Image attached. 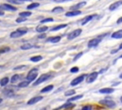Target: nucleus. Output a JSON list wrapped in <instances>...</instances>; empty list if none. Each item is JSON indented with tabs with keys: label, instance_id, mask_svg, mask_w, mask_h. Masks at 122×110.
<instances>
[{
	"label": "nucleus",
	"instance_id": "38",
	"mask_svg": "<svg viewBox=\"0 0 122 110\" xmlns=\"http://www.w3.org/2000/svg\"><path fill=\"white\" fill-rule=\"evenodd\" d=\"M82 55H83V53H82V52H80V53H78V54H77V55H75V56L73 57V61H75V60H77V59H78V58H79V57H80V56H81Z\"/></svg>",
	"mask_w": 122,
	"mask_h": 110
},
{
	"label": "nucleus",
	"instance_id": "5",
	"mask_svg": "<svg viewBox=\"0 0 122 110\" xmlns=\"http://www.w3.org/2000/svg\"><path fill=\"white\" fill-rule=\"evenodd\" d=\"M85 77H86V75H81V76H79V77L73 78V79L71 80V86H76V85H78L79 83H81V82L85 79Z\"/></svg>",
	"mask_w": 122,
	"mask_h": 110
},
{
	"label": "nucleus",
	"instance_id": "17",
	"mask_svg": "<svg viewBox=\"0 0 122 110\" xmlns=\"http://www.w3.org/2000/svg\"><path fill=\"white\" fill-rule=\"evenodd\" d=\"M94 16H95L94 14H92V15H88V16H86V17H85V18H84V19L82 20V22H81V25H82V26L86 25V24H87V23H88L89 21H91V20H92V18H93Z\"/></svg>",
	"mask_w": 122,
	"mask_h": 110
},
{
	"label": "nucleus",
	"instance_id": "31",
	"mask_svg": "<svg viewBox=\"0 0 122 110\" xmlns=\"http://www.w3.org/2000/svg\"><path fill=\"white\" fill-rule=\"evenodd\" d=\"M74 94H75V91H74L73 89L68 90V91L65 92V96H66V97H71V96H72V95H74Z\"/></svg>",
	"mask_w": 122,
	"mask_h": 110
},
{
	"label": "nucleus",
	"instance_id": "20",
	"mask_svg": "<svg viewBox=\"0 0 122 110\" xmlns=\"http://www.w3.org/2000/svg\"><path fill=\"white\" fill-rule=\"evenodd\" d=\"M29 84H30V81H29L28 79H26V80H23V81L19 82L17 86H18L19 88H25V87H27Z\"/></svg>",
	"mask_w": 122,
	"mask_h": 110
},
{
	"label": "nucleus",
	"instance_id": "23",
	"mask_svg": "<svg viewBox=\"0 0 122 110\" xmlns=\"http://www.w3.org/2000/svg\"><path fill=\"white\" fill-rule=\"evenodd\" d=\"M52 89H53V85H52V84H50V85L46 86L45 88H43V89L41 90V93H47V92L51 91Z\"/></svg>",
	"mask_w": 122,
	"mask_h": 110
},
{
	"label": "nucleus",
	"instance_id": "24",
	"mask_svg": "<svg viewBox=\"0 0 122 110\" xmlns=\"http://www.w3.org/2000/svg\"><path fill=\"white\" fill-rule=\"evenodd\" d=\"M63 11H64V9L62 7H55V8H53L51 10V12H53V13H59V12H62Z\"/></svg>",
	"mask_w": 122,
	"mask_h": 110
},
{
	"label": "nucleus",
	"instance_id": "3",
	"mask_svg": "<svg viewBox=\"0 0 122 110\" xmlns=\"http://www.w3.org/2000/svg\"><path fill=\"white\" fill-rule=\"evenodd\" d=\"M50 77H51V74H48V73H47V74H42V75L38 77V79H36V80L33 82V86H37V85L43 83L44 81L48 80Z\"/></svg>",
	"mask_w": 122,
	"mask_h": 110
},
{
	"label": "nucleus",
	"instance_id": "28",
	"mask_svg": "<svg viewBox=\"0 0 122 110\" xmlns=\"http://www.w3.org/2000/svg\"><path fill=\"white\" fill-rule=\"evenodd\" d=\"M39 3H30V5H28L27 6V9L28 10H32V9H35V8H37V7H39Z\"/></svg>",
	"mask_w": 122,
	"mask_h": 110
},
{
	"label": "nucleus",
	"instance_id": "47",
	"mask_svg": "<svg viewBox=\"0 0 122 110\" xmlns=\"http://www.w3.org/2000/svg\"><path fill=\"white\" fill-rule=\"evenodd\" d=\"M21 1H23V2H24V1H30V0H21Z\"/></svg>",
	"mask_w": 122,
	"mask_h": 110
},
{
	"label": "nucleus",
	"instance_id": "19",
	"mask_svg": "<svg viewBox=\"0 0 122 110\" xmlns=\"http://www.w3.org/2000/svg\"><path fill=\"white\" fill-rule=\"evenodd\" d=\"M67 26H68L67 24H60V25H57V26H55V27L51 28V32H55V31H58V30L64 29V28H66Z\"/></svg>",
	"mask_w": 122,
	"mask_h": 110
},
{
	"label": "nucleus",
	"instance_id": "25",
	"mask_svg": "<svg viewBox=\"0 0 122 110\" xmlns=\"http://www.w3.org/2000/svg\"><path fill=\"white\" fill-rule=\"evenodd\" d=\"M32 47H33V45H31L30 43H25V44H23L20 47V49H22V50H29V49H31Z\"/></svg>",
	"mask_w": 122,
	"mask_h": 110
},
{
	"label": "nucleus",
	"instance_id": "26",
	"mask_svg": "<svg viewBox=\"0 0 122 110\" xmlns=\"http://www.w3.org/2000/svg\"><path fill=\"white\" fill-rule=\"evenodd\" d=\"M83 98V95H77V96H73V97H71V98H70L69 99H68V101H74V100H77V99H82Z\"/></svg>",
	"mask_w": 122,
	"mask_h": 110
},
{
	"label": "nucleus",
	"instance_id": "18",
	"mask_svg": "<svg viewBox=\"0 0 122 110\" xmlns=\"http://www.w3.org/2000/svg\"><path fill=\"white\" fill-rule=\"evenodd\" d=\"M36 32L37 33H45V32H47L48 30H49V28L47 27V26H38V27H36Z\"/></svg>",
	"mask_w": 122,
	"mask_h": 110
},
{
	"label": "nucleus",
	"instance_id": "4",
	"mask_svg": "<svg viewBox=\"0 0 122 110\" xmlns=\"http://www.w3.org/2000/svg\"><path fill=\"white\" fill-rule=\"evenodd\" d=\"M81 33H82V30H81V29H76V30H74V31H72L71 33H70L68 34V36H67V38H68L69 40H71V39H74L75 37H77V36H79V35L81 34Z\"/></svg>",
	"mask_w": 122,
	"mask_h": 110
},
{
	"label": "nucleus",
	"instance_id": "7",
	"mask_svg": "<svg viewBox=\"0 0 122 110\" xmlns=\"http://www.w3.org/2000/svg\"><path fill=\"white\" fill-rule=\"evenodd\" d=\"M101 39L100 37H97V38H93V39H91L89 42H88V47L89 48H92V47H96L99 43H100Z\"/></svg>",
	"mask_w": 122,
	"mask_h": 110
},
{
	"label": "nucleus",
	"instance_id": "49",
	"mask_svg": "<svg viewBox=\"0 0 122 110\" xmlns=\"http://www.w3.org/2000/svg\"><path fill=\"white\" fill-rule=\"evenodd\" d=\"M120 101L122 102V96H121V98H120Z\"/></svg>",
	"mask_w": 122,
	"mask_h": 110
},
{
	"label": "nucleus",
	"instance_id": "9",
	"mask_svg": "<svg viewBox=\"0 0 122 110\" xmlns=\"http://www.w3.org/2000/svg\"><path fill=\"white\" fill-rule=\"evenodd\" d=\"M79 14H81V11H79V10H71L70 11H68V12H66V16H68V17H71V16H76V15H79Z\"/></svg>",
	"mask_w": 122,
	"mask_h": 110
},
{
	"label": "nucleus",
	"instance_id": "14",
	"mask_svg": "<svg viewBox=\"0 0 122 110\" xmlns=\"http://www.w3.org/2000/svg\"><path fill=\"white\" fill-rule=\"evenodd\" d=\"M113 88H102L99 90V93L100 94H105V95H109V94H112L113 92Z\"/></svg>",
	"mask_w": 122,
	"mask_h": 110
},
{
	"label": "nucleus",
	"instance_id": "45",
	"mask_svg": "<svg viewBox=\"0 0 122 110\" xmlns=\"http://www.w3.org/2000/svg\"><path fill=\"white\" fill-rule=\"evenodd\" d=\"M63 1H66V0H54V2H56V3H59V2H63Z\"/></svg>",
	"mask_w": 122,
	"mask_h": 110
},
{
	"label": "nucleus",
	"instance_id": "13",
	"mask_svg": "<svg viewBox=\"0 0 122 110\" xmlns=\"http://www.w3.org/2000/svg\"><path fill=\"white\" fill-rule=\"evenodd\" d=\"M61 39V36L60 35H57V36H51V37H49L47 39V42H51V43H57L58 41H60Z\"/></svg>",
	"mask_w": 122,
	"mask_h": 110
},
{
	"label": "nucleus",
	"instance_id": "40",
	"mask_svg": "<svg viewBox=\"0 0 122 110\" xmlns=\"http://www.w3.org/2000/svg\"><path fill=\"white\" fill-rule=\"evenodd\" d=\"M45 37H46V33H41V34L38 35L39 39H42V38H45Z\"/></svg>",
	"mask_w": 122,
	"mask_h": 110
},
{
	"label": "nucleus",
	"instance_id": "42",
	"mask_svg": "<svg viewBox=\"0 0 122 110\" xmlns=\"http://www.w3.org/2000/svg\"><path fill=\"white\" fill-rule=\"evenodd\" d=\"M116 23H117V24H120V23H122V16H121L120 18H118V19H117Z\"/></svg>",
	"mask_w": 122,
	"mask_h": 110
},
{
	"label": "nucleus",
	"instance_id": "46",
	"mask_svg": "<svg viewBox=\"0 0 122 110\" xmlns=\"http://www.w3.org/2000/svg\"><path fill=\"white\" fill-rule=\"evenodd\" d=\"M119 77H120V78H122V73L120 74V76H119Z\"/></svg>",
	"mask_w": 122,
	"mask_h": 110
},
{
	"label": "nucleus",
	"instance_id": "35",
	"mask_svg": "<svg viewBox=\"0 0 122 110\" xmlns=\"http://www.w3.org/2000/svg\"><path fill=\"white\" fill-rule=\"evenodd\" d=\"M78 71H79V68H78V67H72V68H71V70H70L71 73H77Z\"/></svg>",
	"mask_w": 122,
	"mask_h": 110
},
{
	"label": "nucleus",
	"instance_id": "27",
	"mask_svg": "<svg viewBox=\"0 0 122 110\" xmlns=\"http://www.w3.org/2000/svg\"><path fill=\"white\" fill-rule=\"evenodd\" d=\"M74 107V104H72V103H71V101H67L64 105H62V106H60L59 108H73Z\"/></svg>",
	"mask_w": 122,
	"mask_h": 110
},
{
	"label": "nucleus",
	"instance_id": "44",
	"mask_svg": "<svg viewBox=\"0 0 122 110\" xmlns=\"http://www.w3.org/2000/svg\"><path fill=\"white\" fill-rule=\"evenodd\" d=\"M4 15V11H2V8L0 7V16H3Z\"/></svg>",
	"mask_w": 122,
	"mask_h": 110
},
{
	"label": "nucleus",
	"instance_id": "2",
	"mask_svg": "<svg viewBox=\"0 0 122 110\" xmlns=\"http://www.w3.org/2000/svg\"><path fill=\"white\" fill-rule=\"evenodd\" d=\"M99 104L105 106V107H108V108H114L116 106V103L112 100V99H101L99 100Z\"/></svg>",
	"mask_w": 122,
	"mask_h": 110
},
{
	"label": "nucleus",
	"instance_id": "21",
	"mask_svg": "<svg viewBox=\"0 0 122 110\" xmlns=\"http://www.w3.org/2000/svg\"><path fill=\"white\" fill-rule=\"evenodd\" d=\"M42 59H43V56L42 55H34V56H32V57L30 58V60L32 61V62H38V61H40Z\"/></svg>",
	"mask_w": 122,
	"mask_h": 110
},
{
	"label": "nucleus",
	"instance_id": "15",
	"mask_svg": "<svg viewBox=\"0 0 122 110\" xmlns=\"http://www.w3.org/2000/svg\"><path fill=\"white\" fill-rule=\"evenodd\" d=\"M112 38H115V39H120L122 38V30H118L114 33H112Z\"/></svg>",
	"mask_w": 122,
	"mask_h": 110
},
{
	"label": "nucleus",
	"instance_id": "10",
	"mask_svg": "<svg viewBox=\"0 0 122 110\" xmlns=\"http://www.w3.org/2000/svg\"><path fill=\"white\" fill-rule=\"evenodd\" d=\"M42 99H43V97H42V96H36V97H33V98H31L30 99H29L27 103H28L29 105H31V104H34V103H36V102L40 101Z\"/></svg>",
	"mask_w": 122,
	"mask_h": 110
},
{
	"label": "nucleus",
	"instance_id": "48",
	"mask_svg": "<svg viewBox=\"0 0 122 110\" xmlns=\"http://www.w3.org/2000/svg\"><path fill=\"white\" fill-rule=\"evenodd\" d=\"M2 100H3V99H1V98H0V103H1V102H2Z\"/></svg>",
	"mask_w": 122,
	"mask_h": 110
},
{
	"label": "nucleus",
	"instance_id": "39",
	"mask_svg": "<svg viewBox=\"0 0 122 110\" xmlns=\"http://www.w3.org/2000/svg\"><path fill=\"white\" fill-rule=\"evenodd\" d=\"M92 106L91 105H85L82 107V110H92Z\"/></svg>",
	"mask_w": 122,
	"mask_h": 110
},
{
	"label": "nucleus",
	"instance_id": "43",
	"mask_svg": "<svg viewBox=\"0 0 122 110\" xmlns=\"http://www.w3.org/2000/svg\"><path fill=\"white\" fill-rule=\"evenodd\" d=\"M106 70H107V68H105V69H102V70H100V71L98 72V74H102V73H104Z\"/></svg>",
	"mask_w": 122,
	"mask_h": 110
},
{
	"label": "nucleus",
	"instance_id": "6",
	"mask_svg": "<svg viewBox=\"0 0 122 110\" xmlns=\"http://www.w3.org/2000/svg\"><path fill=\"white\" fill-rule=\"evenodd\" d=\"M97 77H98V72H92V73H91V74L87 77V79H86L87 83H92V82H93V81L97 78Z\"/></svg>",
	"mask_w": 122,
	"mask_h": 110
},
{
	"label": "nucleus",
	"instance_id": "16",
	"mask_svg": "<svg viewBox=\"0 0 122 110\" xmlns=\"http://www.w3.org/2000/svg\"><path fill=\"white\" fill-rule=\"evenodd\" d=\"M85 5H86V2H85V1H84V2H80V3H77V4L73 5V6H71V10H79L80 8L84 7Z\"/></svg>",
	"mask_w": 122,
	"mask_h": 110
},
{
	"label": "nucleus",
	"instance_id": "12",
	"mask_svg": "<svg viewBox=\"0 0 122 110\" xmlns=\"http://www.w3.org/2000/svg\"><path fill=\"white\" fill-rule=\"evenodd\" d=\"M0 7L2 8V10H5V11H16V8L10 5V4H3Z\"/></svg>",
	"mask_w": 122,
	"mask_h": 110
},
{
	"label": "nucleus",
	"instance_id": "33",
	"mask_svg": "<svg viewBox=\"0 0 122 110\" xmlns=\"http://www.w3.org/2000/svg\"><path fill=\"white\" fill-rule=\"evenodd\" d=\"M53 21V18H51V17H48V18H44V19H42L41 20V23L43 24V23H48V22H52Z\"/></svg>",
	"mask_w": 122,
	"mask_h": 110
},
{
	"label": "nucleus",
	"instance_id": "36",
	"mask_svg": "<svg viewBox=\"0 0 122 110\" xmlns=\"http://www.w3.org/2000/svg\"><path fill=\"white\" fill-rule=\"evenodd\" d=\"M119 50H122V43L119 45V47H118L117 49H115V50H112V51L111 52V54H115V53H116V52H118Z\"/></svg>",
	"mask_w": 122,
	"mask_h": 110
},
{
	"label": "nucleus",
	"instance_id": "50",
	"mask_svg": "<svg viewBox=\"0 0 122 110\" xmlns=\"http://www.w3.org/2000/svg\"><path fill=\"white\" fill-rule=\"evenodd\" d=\"M119 58H122V55H120V56H119Z\"/></svg>",
	"mask_w": 122,
	"mask_h": 110
},
{
	"label": "nucleus",
	"instance_id": "29",
	"mask_svg": "<svg viewBox=\"0 0 122 110\" xmlns=\"http://www.w3.org/2000/svg\"><path fill=\"white\" fill-rule=\"evenodd\" d=\"M19 78H20V76L19 75H13L12 77H11V78H10V82L11 83H15V82H17L18 80H19Z\"/></svg>",
	"mask_w": 122,
	"mask_h": 110
},
{
	"label": "nucleus",
	"instance_id": "37",
	"mask_svg": "<svg viewBox=\"0 0 122 110\" xmlns=\"http://www.w3.org/2000/svg\"><path fill=\"white\" fill-rule=\"evenodd\" d=\"M9 51H10V48H9V47H6V48H2V49H0V54L6 53V52H9Z\"/></svg>",
	"mask_w": 122,
	"mask_h": 110
},
{
	"label": "nucleus",
	"instance_id": "41",
	"mask_svg": "<svg viewBox=\"0 0 122 110\" xmlns=\"http://www.w3.org/2000/svg\"><path fill=\"white\" fill-rule=\"evenodd\" d=\"M23 68H26V66H18V67H15L14 70H19V69H23Z\"/></svg>",
	"mask_w": 122,
	"mask_h": 110
},
{
	"label": "nucleus",
	"instance_id": "11",
	"mask_svg": "<svg viewBox=\"0 0 122 110\" xmlns=\"http://www.w3.org/2000/svg\"><path fill=\"white\" fill-rule=\"evenodd\" d=\"M121 5H122V0H119V1H117V2H114V3L111 4V6L109 7V10H110L111 11H115V10L118 9Z\"/></svg>",
	"mask_w": 122,
	"mask_h": 110
},
{
	"label": "nucleus",
	"instance_id": "22",
	"mask_svg": "<svg viewBox=\"0 0 122 110\" xmlns=\"http://www.w3.org/2000/svg\"><path fill=\"white\" fill-rule=\"evenodd\" d=\"M9 81H10V78L8 77H5L2 79H0V85L1 86H6L9 83Z\"/></svg>",
	"mask_w": 122,
	"mask_h": 110
},
{
	"label": "nucleus",
	"instance_id": "1",
	"mask_svg": "<svg viewBox=\"0 0 122 110\" xmlns=\"http://www.w3.org/2000/svg\"><path fill=\"white\" fill-rule=\"evenodd\" d=\"M37 75H38V69H37V68H32V69L28 73V75H27V79H28L30 82H31V81H33V80L36 79Z\"/></svg>",
	"mask_w": 122,
	"mask_h": 110
},
{
	"label": "nucleus",
	"instance_id": "32",
	"mask_svg": "<svg viewBox=\"0 0 122 110\" xmlns=\"http://www.w3.org/2000/svg\"><path fill=\"white\" fill-rule=\"evenodd\" d=\"M9 3H11V4H15V5H20L23 3V1L21 0H7Z\"/></svg>",
	"mask_w": 122,
	"mask_h": 110
},
{
	"label": "nucleus",
	"instance_id": "34",
	"mask_svg": "<svg viewBox=\"0 0 122 110\" xmlns=\"http://www.w3.org/2000/svg\"><path fill=\"white\" fill-rule=\"evenodd\" d=\"M27 20V17H22V16H20V17H18L17 19H16V23H22V22H24V21H26Z\"/></svg>",
	"mask_w": 122,
	"mask_h": 110
},
{
	"label": "nucleus",
	"instance_id": "8",
	"mask_svg": "<svg viewBox=\"0 0 122 110\" xmlns=\"http://www.w3.org/2000/svg\"><path fill=\"white\" fill-rule=\"evenodd\" d=\"M24 34H25L24 32H22V31H20L19 29H17L16 31H14V32H12V33H10V37H11V38H17V37L23 36Z\"/></svg>",
	"mask_w": 122,
	"mask_h": 110
},
{
	"label": "nucleus",
	"instance_id": "30",
	"mask_svg": "<svg viewBox=\"0 0 122 110\" xmlns=\"http://www.w3.org/2000/svg\"><path fill=\"white\" fill-rule=\"evenodd\" d=\"M31 15V12L30 11H21L19 13V16H22V17H29Z\"/></svg>",
	"mask_w": 122,
	"mask_h": 110
}]
</instances>
